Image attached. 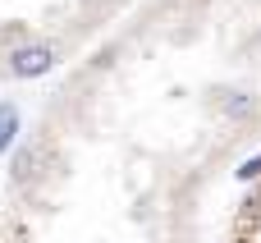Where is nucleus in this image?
<instances>
[{
	"instance_id": "obj_3",
	"label": "nucleus",
	"mask_w": 261,
	"mask_h": 243,
	"mask_svg": "<svg viewBox=\"0 0 261 243\" xmlns=\"http://www.w3.org/2000/svg\"><path fill=\"white\" fill-rule=\"evenodd\" d=\"M14 133H18V110L14 106H0V152L14 142Z\"/></svg>"
},
{
	"instance_id": "obj_4",
	"label": "nucleus",
	"mask_w": 261,
	"mask_h": 243,
	"mask_svg": "<svg viewBox=\"0 0 261 243\" xmlns=\"http://www.w3.org/2000/svg\"><path fill=\"white\" fill-rule=\"evenodd\" d=\"M220 106H225L229 115H248V110H252V96H248V92H220Z\"/></svg>"
},
{
	"instance_id": "obj_1",
	"label": "nucleus",
	"mask_w": 261,
	"mask_h": 243,
	"mask_svg": "<svg viewBox=\"0 0 261 243\" xmlns=\"http://www.w3.org/2000/svg\"><path fill=\"white\" fill-rule=\"evenodd\" d=\"M50 64H55V51H50V46H41V41L18 46V51L9 55V74H14V78H37V74H46Z\"/></svg>"
},
{
	"instance_id": "obj_2",
	"label": "nucleus",
	"mask_w": 261,
	"mask_h": 243,
	"mask_svg": "<svg viewBox=\"0 0 261 243\" xmlns=\"http://www.w3.org/2000/svg\"><path fill=\"white\" fill-rule=\"evenodd\" d=\"M37 165H41V152H32V147H23V152L14 156V179H18V184H28V179L37 175Z\"/></svg>"
},
{
	"instance_id": "obj_5",
	"label": "nucleus",
	"mask_w": 261,
	"mask_h": 243,
	"mask_svg": "<svg viewBox=\"0 0 261 243\" xmlns=\"http://www.w3.org/2000/svg\"><path fill=\"white\" fill-rule=\"evenodd\" d=\"M239 175H243V179H257V175H261V156H257V161H248V165H243Z\"/></svg>"
}]
</instances>
